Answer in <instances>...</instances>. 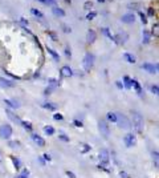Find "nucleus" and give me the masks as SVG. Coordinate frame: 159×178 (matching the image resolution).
Masks as SVG:
<instances>
[{"label": "nucleus", "mask_w": 159, "mask_h": 178, "mask_svg": "<svg viewBox=\"0 0 159 178\" xmlns=\"http://www.w3.org/2000/svg\"><path fill=\"white\" fill-rule=\"evenodd\" d=\"M131 126L135 129L138 134H142L143 133V128H144V120H143V116H142L139 112L134 110L133 112V124Z\"/></svg>", "instance_id": "f257e3e1"}, {"label": "nucleus", "mask_w": 159, "mask_h": 178, "mask_svg": "<svg viewBox=\"0 0 159 178\" xmlns=\"http://www.w3.org/2000/svg\"><path fill=\"white\" fill-rule=\"evenodd\" d=\"M115 124L118 125V128L125 129V130H129L131 128V121L122 113H117V122Z\"/></svg>", "instance_id": "f03ea898"}, {"label": "nucleus", "mask_w": 159, "mask_h": 178, "mask_svg": "<svg viewBox=\"0 0 159 178\" xmlns=\"http://www.w3.org/2000/svg\"><path fill=\"white\" fill-rule=\"evenodd\" d=\"M94 60H96V57H94V54H93V53L88 52L86 54H85V57H84V63H82L85 72H90V69H92L93 65H94Z\"/></svg>", "instance_id": "7ed1b4c3"}, {"label": "nucleus", "mask_w": 159, "mask_h": 178, "mask_svg": "<svg viewBox=\"0 0 159 178\" xmlns=\"http://www.w3.org/2000/svg\"><path fill=\"white\" fill-rule=\"evenodd\" d=\"M12 134H13V129L9 124H4L0 126V137L3 140H9Z\"/></svg>", "instance_id": "20e7f679"}, {"label": "nucleus", "mask_w": 159, "mask_h": 178, "mask_svg": "<svg viewBox=\"0 0 159 178\" xmlns=\"http://www.w3.org/2000/svg\"><path fill=\"white\" fill-rule=\"evenodd\" d=\"M98 129H99L101 136H104L105 138H109V136H110V126H109V124H107L106 120H101V121L98 122Z\"/></svg>", "instance_id": "39448f33"}, {"label": "nucleus", "mask_w": 159, "mask_h": 178, "mask_svg": "<svg viewBox=\"0 0 159 178\" xmlns=\"http://www.w3.org/2000/svg\"><path fill=\"white\" fill-rule=\"evenodd\" d=\"M123 143L126 145V148H133L137 145V136L134 133H127L123 137Z\"/></svg>", "instance_id": "423d86ee"}, {"label": "nucleus", "mask_w": 159, "mask_h": 178, "mask_svg": "<svg viewBox=\"0 0 159 178\" xmlns=\"http://www.w3.org/2000/svg\"><path fill=\"white\" fill-rule=\"evenodd\" d=\"M142 69H144L146 72L151 74L158 73V64H151V63H143L142 64Z\"/></svg>", "instance_id": "0eeeda50"}, {"label": "nucleus", "mask_w": 159, "mask_h": 178, "mask_svg": "<svg viewBox=\"0 0 159 178\" xmlns=\"http://www.w3.org/2000/svg\"><path fill=\"white\" fill-rule=\"evenodd\" d=\"M31 138H32V141L36 143V145L39 146V148H44L45 145H47V142H45V140L42 138L41 136H39V134L36 133H32L31 134Z\"/></svg>", "instance_id": "6e6552de"}, {"label": "nucleus", "mask_w": 159, "mask_h": 178, "mask_svg": "<svg viewBox=\"0 0 159 178\" xmlns=\"http://www.w3.org/2000/svg\"><path fill=\"white\" fill-rule=\"evenodd\" d=\"M99 161L110 163V152L107 149H101L99 150Z\"/></svg>", "instance_id": "1a4fd4ad"}, {"label": "nucleus", "mask_w": 159, "mask_h": 178, "mask_svg": "<svg viewBox=\"0 0 159 178\" xmlns=\"http://www.w3.org/2000/svg\"><path fill=\"white\" fill-rule=\"evenodd\" d=\"M0 87L1 88H15L16 82H13L12 80L5 79V77H0Z\"/></svg>", "instance_id": "9d476101"}, {"label": "nucleus", "mask_w": 159, "mask_h": 178, "mask_svg": "<svg viewBox=\"0 0 159 178\" xmlns=\"http://www.w3.org/2000/svg\"><path fill=\"white\" fill-rule=\"evenodd\" d=\"M60 73H61V77H72L73 76V71L69 65H64V67L60 69Z\"/></svg>", "instance_id": "9b49d317"}, {"label": "nucleus", "mask_w": 159, "mask_h": 178, "mask_svg": "<svg viewBox=\"0 0 159 178\" xmlns=\"http://www.w3.org/2000/svg\"><path fill=\"white\" fill-rule=\"evenodd\" d=\"M121 21L125 23V24H131V23H134L135 21L134 13H125V15L121 18Z\"/></svg>", "instance_id": "f8f14e48"}, {"label": "nucleus", "mask_w": 159, "mask_h": 178, "mask_svg": "<svg viewBox=\"0 0 159 178\" xmlns=\"http://www.w3.org/2000/svg\"><path fill=\"white\" fill-rule=\"evenodd\" d=\"M96 39H97V33H96L94 29H89L86 33V43L88 44H93V43L96 41Z\"/></svg>", "instance_id": "ddd939ff"}, {"label": "nucleus", "mask_w": 159, "mask_h": 178, "mask_svg": "<svg viewBox=\"0 0 159 178\" xmlns=\"http://www.w3.org/2000/svg\"><path fill=\"white\" fill-rule=\"evenodd\" d=\"M131 88L135 89V92L138 93V96H142V94H143L142 87H141V84H139V81L137 79H131Z\"/></svg>", "instance_id": "4468645a"}, {"label": "nucleus", "mask_w": 159, "mask_h": 178, "mask_svg": "<svg viewBox=\"0 0 159 178\" xmlns=\"http://www.w3.org/2000/svg\"><path fill=\"white\" fill-rule=\"evenodd\" d=\"M5 113H7V116H8V118L9 120H12L13 122H16V124H20L21 122V120H20V117L19 116H16L15 113H13L11 109H5Z\"/></svg>", "instance_id": "2eb2a0df"}, {"label": "nucleus", "mask_w": 159, "mask_h": 178, "mask_svg": "<svg viewBox=\"0 0 159 178\" xmlns=\"http://www.w3.org/2000/svg\"><path fill=\"white\" fill-rule=\"evenodd\" d=\"M97 168L99 169V170H102V171H105V173H107V174L112 173V169H110V163H107V162H101V161H99V163L97 165Z\"/></svg>", "instance_id": "dca6fc26"}, {"label": "nucleus", "mask_w": 159, "mask_h": 178, "mask_svg": "<svg viewBox=\"0 0 159 178\" xmlns=\"http://www.w3.org/2000/svg\"><path fill=\"white\" fill-rule=\"evenodd\" d=\"M123 60H125V61H127L129 64H135V63H137L135 56H134V54H131V53H129V52L123 53Z\"/></svg>", "instance_id": "f3484780"}, {"label": "nucleus", "mask_w": 159, "mask_h": 178, "mask_svg": "<svg viewBox=\"0 0 159 178\" xmlns=\"http://www.w3.org/2000/svg\"><path fill=\"white\" fill-rule=\"evenodd\" d=\"M11 161H12V165H13V168L16 169V170H21V168H23V165H21V161H20L18 157H15V156H11L9 157Z\"/></svg>", "instance_id": "a211bd4d"}, {"label": "nucleus", "mask_w": 159, "mask_h": 178, "mask_svg": "<svg viewBox=\"0 0 159 178\" xmlns=\"http://www.w3.org/2000/svg\"><path fill=\"white\" fill-rule=\"evenodd\" d=\"M4 104L7 105L8 108H11V109H18L20 107L15 100H9V99H4Z\"/></svg>", "instance_id": "6ab92c4d"}, {"label": "nucleus", "mask_w": 159, "mask_h": 178, "mask_svg": "<svg viewBox=\"0 0 159 178\" xmlns=\"http://www.w3.org/2000/svg\"><path fill=\"white\" fill-rule=\"evenodd\" d=\"M150 39H151V33H150L149 31L143 29V32H142V43H143V44H149Z\"/></svg>", "instance_id": "aec40b11"}, {"label": "nucleus", "mask_w": 159, "mask_h": 178, "mask_svg": "<svg viewBox=\"0 0 159 178\" xmlns=\"http://www.w3.org/2000/svg\"><path fill=\"white\" fill-rule=\"evenodd\" d=\"M20 125H21L23 128H24L27 132H29V133H32V132H33V125L31 124L29 121H24V120H21V122H20Z\"/></svg>", "instance_id": "412c9836"}, {"label": "nucleus", "mask_w": 159, "mask_h": 178, "mask_svg": "<svg viewBox=\"0 0 159 178\" xmlns=\"http://www.w3.org/2000/svg\"><path fill=\"white\" fill-rule=\"evenodd\" d=\"M48 82H49V88L52 89V90H55L56 88L60 87V81L57 79H53V77H50V79L48 80Z\"/></svg>", "instance_id": "4be33fe9"}, {"label": "nucleus", "mask_w": 159, "mask_h": 178, "mask_svg": "<svg viewBox=\"0 0 159 178\" xmlns=\"http://www.w3.org/2000/svg\"><path fill=\"white\" fill-rule=\"evenodd\" d=\"M122 84H123V88L131 89V77L123 76V79H122Z\"/></svg>", "instance_id": "5701e85b"}, {"label": "nucleus", "mask_w": 159, "mask_h": 178, "mask_svg": "<svg viewBox=\"0 0 159 178\" xmlns=\"http://www.w3.org/2000/svg\"><path fill=\"white\" fill-rule=\"evenodd\" d=\"M52 12H53V15L58 16V18H64V16H65V12H64V11H62L61 8L56 7V5H53V7H52Z\"/></svg>", "instance_id": "b1692460"}, {"label": "nucleus", "mask_w": 159, "mask_h": 178, "mask_svg": "<svg viewBox=\"0 0 159 178\" xmlns=\"http://www.w3.org/2000/svg\"><path fill=\"white\" fill-rule=\"evenodd\" d=\"M47 52L50 54V56L53 57V60L55 61H60V56H58V53L56 52L55 49H52V48H49V47H47Z\"/></svg>", "instance_id": "393cba45"}, {"label": "nucleus", "mask_w": 159, "mask_h": 178, "mask_svg": "<svg viewBox=\"0 0 159 178\" xmlns=\"http://www.w3.org/2000/svg\"><path fill=\"white\" fill-rule=\"evenodd\" d=\"M44 133L47 134V136H53V134L56 133V130H55V128H53V126L47 125V126H44Z\"/></svg>", "instance_id": "a878e982"}, {"label": "nucleus", "mask_w": 159, "mask_h": 178, "mask_svg": "<svg viewBox=\"0 0 159 178\" xmlns=\"http://www.w3.org/2000/svg\"><path fill=\"white\" fill-rule=\"evenodd\" d=\"M106 118H107V121H110V122H117V113H115V112H109V113L106 114Z\"/></svg>", "instance_id": "bb28decb"}, {"label": "nucleus", "mask_w": 159, "mask_h": 178, "mask_svg": "<svg viewBox=\"0 0 159 178\" xmlns=\"http://www.w3.org/2000/svg\"><path fill=\"white\" fill-rule=\"evenodd\" d=\"M41 107L44 109H48V110H56V109H57V105L53 104V102H44Z\"/></svg>", "instance_id": "cd10ccee"}, {"label": "nucleus", "mask_w": 159, "mask_h": 178, "mask_svg": "<svg viewBox=\"0 0 159 178\" xmlns=\"http://www.w3.org/2000/svg\"><path fill=\"white\" fill-rule=\"evenodd\" d=\"M31 13H32L33 16H36V18H39V19H44V13H42L41 11L36 10V8H31Z\"/></svg>", "instance_id": "c85d7f7f"}, {"label": "nucleus", "mask_w": 159, "mask_h": 178, "mask_svg": "<svg viewBox=\"0 0 159 178\" xmlns=\"http://www.w3.org/2000/svg\"><path fill=\"white\" fill-rule=\"evenodd\" d=\"M16 178H29V170H28V169H23L18 176H16Z\"/></svg>", "instance_id": "c756f323"}, {"label": "nucleus", "mask_w": 159, "mask_h": 178, "mask_svg": "<svg viewBox=\"0 0 159 178\" xmlns=\"http://www.w3.org/2000/svg\"><path fill=\"white\" fill-rule=\"evenodd\" d=\"M90 150H92V146L89 143H81V153H89Z\"/></svg>", "instance_id": "7c9ffc66"}, {"label": "nucleus", "mask_w": 159, "mask_h": 178, "mask_svg": "<svg viewBox=\"0 0 159 178\" xmlns=\"http://www.w3.org/2000/svg\"><path fill=\"white\" fill-rule=\"evenodd\" d=\"M102 31H104V33H105V35H106L107 37H109V39H110V40H112V41H114V43H115V44H117V41H115V37H114V36H113V35H112V33H110V31H109V28H104V29H102Z\"/></svg>", "instance_id": "2f4dec72"}, {"label": "nucleus", "mask_w": 159, "mask_h": 178, "mask_svg": "<svg viewBox=\"0 0 159 178\" xmlns=\"http://www.w3.org/2000/svg\"><path fill=\"white\" fill-rule=\"evenodd\" d=\"M47 35L50 37V40H52V41H57V40H58L57 35H56V33L53 32V31H47Z\"/></svg>", "instance_id": "473e14b6"}, {"label": "nucleus", "mask_w": 159, "mask_h": 178, "mask_svg": "<svg viewBox=\"0 0 159 178\" xmlns=\"http://www.w3.org/2000/svg\"><path fill=\"white\" fill-rule=\"evenodd\" d=\"M152 160H154L155 168H158V160H159V153H158V150H154V152H152Z\"/></svg>", "instance_id": "72a5a7b5"}, {"label": "nucleus", "mask_w": 159, "mask_h": 178, "mask_svg": "<svg viewBox=\"0 0 159 178\" xmlns=\"http://www.w3.org/2000/svg\"><path fill=\"white\" fill-rule=\"evenodd\" d=\"M58 140H61L62 142H69L70 141V138L66 136V134H64V133H61V134H58Z\"/></svg>", "instance_id": "f704fd0d"}, {"label": "nucleus", "mask_w": 159, "mask_h": 178, "mask_svg": "<svg viewBox=\"0 0 159 178\" xmlns=\"http://www.w3.org/2000/svg\"><path fill=\"white\" fill-rule=\"evenodd\" d=\"M8 145H9V148L15 149V148H19V146H20V142L19 141H11V140H8Z\"/></svg>", "instance_id": "c9c22d12"}, {"label": "nucleus", "mask_w": 159, "mask_h": 178, "mask_svg": "<svg viewBox=\"0 0 159 178\" xmlns=\"http://www.w3.org/2000/svg\"><path fill=\"white\" fill-rule=\"evenodd\" d=\"M139 16H141V21H142V24H147V16L144 15L143 12H141V11H139Z\"/></svg>", "instance_id": "e433bc0d"}, {"label": "nucleus", "mask_w": 159, "mask_h": 178, "mask_svg": "<svg viewBox=\"0 0 159 178\" xmlns=\"http://www.w3.org/2000/svg\"><path fill=\"white\" fill-rule=\"evenodd\" d=\"M119 177H121V178H131V176H130L127 171H125V170L119 171Z\"/></svg>", "instance_id": "4c0bfd02"}, {"label": "nucleus", "mask_w": 159, "mask_h": 178, "mask_svg": "<svg viewBox=\"0 0 159 178\" xmlns=\"http://www.w3.org/2000/svg\"><path fill=\"white\" fill-rule=\"evenodd\" d=\"M53 118H55L56 121H61V120H64V116H62L61 113H55L53 114Z\"/></svg>", "instance_id": "58836bf2"}, {"label": "nucleus", "mask_w": 159, "mask_h": 178, "mask_svg": "<svg viewBox=\"0 0 159 178\" xmlns=\"http://www.w3.org/2000/svg\"><path fill=\"white\" fill-rule=\"evenodd\" d=\"M152 35H154L155 37H158V23H155L154 25H152Z\"/></svg>", "instance_id": "ea45409f"}, {"label": "nucleus", "mask_w": 159, "mask_h": 178, "mask_svg": "<svg viewBox=\"0 0 159 178\" xmlns=\"http://www.w3.org/2000/svg\"><path fill=\"white\" fill-rule=\"evenodd\" d=\"M73 125H74L76 128H82V126H84L82 121H80V120H73Z\"/></svg>", "instance_id": "a19ab883"}, {"label": "nucleus", "mask_w": 159, "mask_h": 178, "mask_svg": "<svg viewBox=\"0 0 159 178\" xmlns=\"http://www.w3.org/2000/svg\"><path fill=\"white\" fill-rule=\"evenodd\" d=\"M65 174H66L68 178H77V176H76L72 170H66V171H65Z\"/></svg>", "instance_id": "79ce46f5"}, {"label": "nucleus", "mask_w": 159, "mask_h": 178, "mask_svg": "<svg viewBox=\"0 0 159 178\" xmlns=\"http://www.w3.org/2000/svg\"><path fill=\"white\" fill-rule=\"evenodd\" d=\"M96 16H97V12H94V11H93V12H89V13H88L86 19H88V20H93V19L96 18Z\"/></svg>", "instance_id": "37998d69"}, {"label": "nucleus", "mask_w": 159, "mask_h": 178, "mask_svg": "<svg viewBox=\"0 0 159 178\" xmlns=\"http://www.w3.org/2000/svg\"><path fill=\"white\" fill-rule=\"evenodd\" d=\"M92 7H93V3L92 1H85V4H84V8L85 10H92Z\"/></svg>", "instance_id": "c03bdc74"}, {"label": "nucleus", "mask_w": 159, "mask_h": 178, "mask_svg": "<svg viewBox=\"0 0 159 178\" xmlns=\"http://www.w3.org/2000/svg\"><path fill=\"white\" fill-rule=\"evenodd\" d=\"M151 92L154 94H159V88H158V85H151Z\"/></svg>", "instance_id": "a18cd8bd"}, {"label": "nucleus", "mask_w": 159, "mask_h": 178, "mask_svg": "<svg viewBox=\"0 0 159 178\" xmlns=\"http://www.w3.org/2000/svg\"><path fill=\"white\" fill-rule=\"evenodd\" d=\"M42 158L45 160V162H49V161L52 160V157H50V154H48V153H44V154H42Z\"/></svg>", "instance_id": "49530a36"}, {"label": "nucleus", "mask_w": 159, "mask_h": 178, "mask_svg": "<svg viewBox=\"0 0 159 178\" xmlns=\"http://www.w3.org/2000/svg\"><path fill=\"white\" fill-rule=\"evenodd\" d=\"M147 15H149V16H154L155 15V10H154V8L150 7L149 10H147Z\"/></svg>", "instance_id": "de8ad7c7"}, {"label": "nucleus", "mask_w": 159, "mask_h": 178, "mask_svg": "<svg viewBox=\"0 0 159 178\" xmlns=\"http://www.w3.org/2000/svg\"><path fill=\"white\" fill-rule=\"evenodd\" d=\"M62 28H64V32L65 33H70V32H72V29H70V27H68V25H62Z\"/></svg>", "instance_id": "09e8293b"}, {"label": "nucleus", "mask_w": 159, "mask_h": 178, "mask_svg": "<svg viewBox=\"0 0 159 178\" xmlns=\"http://www.w3.org/2000/svg\"><path fill=\"white\" fill-rule=\"evenodd\" d=\"M65 54H66L68 57H72V52H70V48H65Z\"/></svg>", "instance_id": "8fccbe9b"}, {"label": "nucleus", "mask_w": 159, "mask_h": 178, "mask_svg": "<svg viewBox=\"0 0 159 178\" xmlns=\"http://www.w3.org/2000/svg\"><path fill=\"white\" fill-rule=\"evenodd\" d=\"M115 85H117V88L118 89H123V84H122V81H115Z\"/></svg>", "instance_id": "3c124183"}, {"label": "nucleus", "mask_w": 159, "mask_h": 178, "mask_svg": "<svg viewBox=\"0 0 159 178\" xmlns=\"http://www.w3.org/2000/svg\"><path fill=\"white\" fill-rule=\"evenodd\" d=\"M45 4H50V5H55V4H56V0H45Z\"/></svg>", "instance_id": "603ef678"}, {"label": "nucleus", "mask_w": 159, "mask_h": 178, "mask_svg": "<svg viewBox=\"0 0 159 178\" xmlns=\"http://www.w3.org/2000/svg\"><path fill=\"white\" fill-rule=\"evenodd\" d=\"M39 162H40V163H41V165H42V166H45V163H47V162H45V160H44V158H42V157H39Z\"/></svg>", "instance_id": "864d4df0"}, {"label": "nucleus", "mask_w": 159, "mask_h": 178, "mask_svg": "<svg viewBox=\"0 0 159 178\" xmlns=\"http://www.w3.org/2000/svg\"><path fill=\"white\" fill-rule=\"evenodd\" d=\"M50 92H52V89H50V88H47V89L44 90V93H45V94H50Z\"/></svg>", "instance_id": "5fc2aeb1"}, {"label": "nucleus", "mask_w": 159, "mask_h": 178, "mask_svg": "<svg viewBox=\"0 0 159 178\" xmlns=\"http://www.w3.org/2000/svg\"><path fill=\"white\" fill-rule=\"evenodd\" d=\"M20 21H21V23H23V24H24V25H28V21H27V20H24L23 18L20 19Z\"/></svg>", "instance_id": "6e6d98bb"}, {"label": "nucleus", "mask_w": 159, "mask_h": 178, "mask_svg": "<svg viewBox=\"0 0 159 178\" xmlns=\"http://www.w3.org/2000/svg\"><path fill=\"white\" fill-rule=\"evenodd\" d=\"M39 1L40 3H44V4H45V0H39Z\"/></svg>", "instance_id": "4d7b16f0"}, {"label": "nucleus", "mask_w": 159, "mask_h": 178, "mask_svg": "<svg viewBox=\"0 0 159 178\" xmlns=\"http://www.w3.org/2000/svg\"><path fill=\"white\" fill-rule=\"evenodd\" d=\"M98 1H99V3H104V1H105V0H98Z\"/></svg>", "instance_id": "13d9d810"}, {"label": "nucleus", "mask_w": 159, "mask_h": 178, "mask_svg": "<svg viewBox=\"0 0 159 178\" xmlns=\"http://www.w3.org/2000/svg\"><path fill=\"white\" fill-rule=\"evenodd\" d=\"M0 163H1V158H0Z\"/></svg>", "instance_id": "bf43d9fd"}]
</instances>
